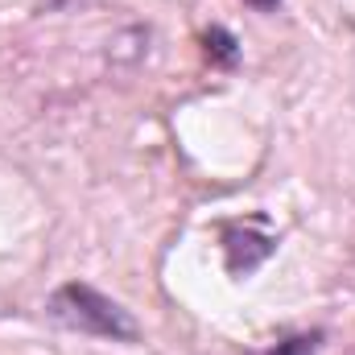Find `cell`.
I'll return each mask as SVG.
<instances>
[{"mask_svg": "<svg viewBox=\"0 0 355 355\" xmlns=\"http://www.w3.org/2000/svg\"><path fill=\"white\" fill-rule=\"evenodd\" d=\"M248 8H257V12H277L281 8V0H244Z\"/></svg>", "mask_w": 355, "mask_h": 355, "instance_id": "5", "label": "cell"}, {"mask_svg": "<svg viewBox=\"0 0 355 355\" xmlns=\"http://www.w3.org/2000/svg\"><path fill=\"white\" fill-rule=\"evenodd\" d=\"M223 248H227V268L236 277H248L277 252V236L257 232L252 223H232L223 227Z\"/></svg>", "mask_w": 355, "mask_h": 355, "instance_id": "2", "label": "cell"}, {"mask_svg": "<svg viewBox=\"0 0 355 355\" xmlns=\"http://www.w3.org/2000/svg\"><path fill=\"white\" fill-rule=\"evenodd\" d=\"M318 347H322V331H310V335H289V339H281V343L265 355H318Z\"/></svg>", "mask_w": 355, "mask_h": 355, "instance_id": "4", "label": "cell"}, {"mask_svg": "<svg viewBox=\"0 0 355 355\" xmlns=\"http://www.w3.org/2000/svg\"><path fill=\"white\" fill-rule=\"evenodd\" d=\"M46 314H50V322L79 331V335L112 339V343H137L141 339L137 318L87 281H67L62 289H54V297L46 302Z\"/></svg>", "mask_w": 355, "mask_h": 355, "instance_id": "1", "label": "cell"}, {"mask_svg": "<svg viewBox=\"0 0 355 355\" xmlns=\"http://www.w3.org/2000/svg\"><path fill=\"white\" fill-rule=\"evenodd\" d=\"M202 46H207V58H211L215 67H223V71H232V67L240 62V42H236V33L223 29V25H211V29L202 33Z\"/></svg>", "mask_w": 355, "mask_h": 355, "instance_id": "3", "label": "cell"}]
</instances>
